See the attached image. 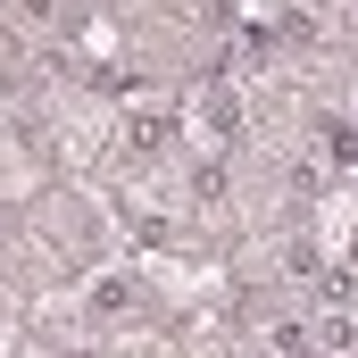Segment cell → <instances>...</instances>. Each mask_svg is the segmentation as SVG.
<instances>
[{"label":"cell","instance_id":"cell-1","mask_svg":"<svg viewBox=\"0 0 358 358\" xmlns=\"http://www.w3.org/2000/svg\"><path fill=\"white\" fill-rule=\"evenodd\" d=\"M200 134H208V150H234V142H242V100L225 84L200 92Z\"/></svg>","mask_w":358,"mask_h":358},{"label":"cell","instance_id":"cell-2","mask_svg":"<svg viewBox=\"0 0 358 358\" xmlns=\"http://www.w3.org/2000/svg\"><path fill=\"white\" fill-rule=\"evenodd\" d=\"M134 300H142V283H134V275H100V283H92V317H125Z\"/></svg>","mask_w":358,"mask_h":358},{"label":"cell","instance_id":"cell-3","mask_svg":"<svg viewBox=\"0 0 358 358\" xmlns=\"http://www.w3.org/2000/svg\"><path fill=\"white\" fill-rule=\"evenodd\" d=\"M317 150H325L334 167H358V125H334V117H325V125H317Z\"/></svg>","mask_w":358,"mask_h":358},{"label":"cell","instance_id":"cell-4","mask_svg":"<svg viewBox=\"0 0 358 358\" xmlns=\"http://www.w3.org/2000/svg\"><path fill=\"white\" fill-rule=\"evenodd\" d=\"M8 17L42 34V25H59V17H67V0H8Z\"/></svg>","mask_w":358,"mask_h":358}]
</instances>
